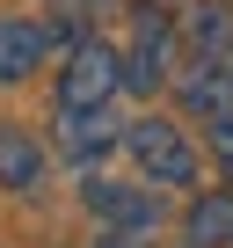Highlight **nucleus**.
<instances>
[{"mask_svg":"<svg viewBox=\"0 0 233 248\" xmlns=\"http://www.w3.org/2000/svg\"><path fill=\"white\" fill-rule=\"evenodd\" d=\"M95 248H153V233H95Z\"/></svg>","mask_w":233,"mask_h":248,"instance_id":"obj_12","label":"nucleus"},{"mask_svg":"<svg viewBox=\"0 0 233 248\" xmlns=\"http://www.w3.org/2000/svg\"><path fill=\"white\" fill-rule=\"evenodd\" d=\"M44 51H51V30H44V22H22V15H0V88H15V80H29V73L44 66Z\"/></svg>","mask_w":233,"mask_h":248,"instance_id":"obj_7","label":"nucleus"},{"mask_svg":"<svg viewBox=\"0 0 233 248\" xmlns=\"http://www.w3.org/2000/svg\"><path fill=\"white\" fill-rule=\"evenodd\" d=\"M182 248H233V190H204L182 219Z\"/></svg>","mask_w":233,"mask_h":248,"instance_id":"obj_9","label":"nucleus"},{"mask_svg":"<svg viewBox=\"0 0 233 248\" xmlns=\"http://www.w3.org/2000/svg\"><path fill=\"white\" fill-rule=\"evenodd\" d=\"M226 73H233V51H226Z\"/></svg>","mask_w":233,"mask_h":248,"instance_id":"obj_13","label":"nucleus"},{"mask_svg":"<svg viewBox=\"0 0 233 248\" xmlns=\"http://www.w3.org/2000/svg\"><path fill=\"white\" fill-rule=\"evenodd\" d=\"M189 44H197V59H218V44H233V8H218V0L189 8Z\"/></svg>","mask_w":233,"mask_h":248,"instance_id":"obj_10","label":"nucleus"},{"mask_svg":"<svg viewBox=\"0 0 233 248\" xmlns=\"http://www.w3.org/2000/svg\"><path fill=\"white\" fill-rule=\"evenodd\" d=\"M0 190H15V197L44 190V146L22 132V124H0Z\"/></svg>","mask_w":233,"mask_h":248,"instance_id":"obj_8","label":"nucleus"},{"mask_svg":"<svg viewBox=\"0 0 233 248\" xmlns=\"http://www.w3.org/2000/svg\"><path fill=\"white\" fill-rule=\"evenodd\" d=\"M87 212H95V226L102 233H153L160 226V190H146V183H102V175H87Z\"/></svg>","mask_w":233,"mask_h":248,"instance_id":"obj_4","label":"nucleus"},{"mask_svg":"<svg viewBox=\"0 0 233 248\" xmlns=\"http://www.w3.org/2000/svg\"><path fill=\"white\" fill-rule=\"evenodd\" d=\"M109 146H124V124H116L109 109H58V154L66 161H102Z\"/></svg>","mask_w":233,"mask_h":248,"instance_id":"obj_5","label":"nucleus"},{"mask_svg":"<svg viewBox=\"0 0 233 248\" xmlns=\"http://www.w3.org/2000/svg\"><path fill=\"white\" fill-rule=\"evenodd\" d=\"M175 95H182L189 117H226V109H233V73H226V59H189V66L175 73Z\"/></svg>","mask_w":233,"mask_h":248,"instance_id":"obj_6","label":"nucleus"},{"mask_svg":"<svg viewBox=\"0 0 233 248\" xmlns=\"http://www.w3.org/2000/svg\"><path fill=\"white\" fill-rule=\"evenodd\" d=\"M116 88H124V73H116V44L80 37V44L66 51V73H58V109H109Z\"/></svg>","mask_w":233,"mask_h":248,"instance_id":"obj_2","label":"nucleus"},{"mask_svg":"<svg viewBox=\"0 0 233 248\" xmlns=\"http://www.w3.org/2000/svg\"><path fill=\"white\" fill-rule=\"evenodd\" d=\"M124 146H131V161H139V175H146L153 190H182V183H197V154H189V139L175 132L168 117H139V124H124Z\"/></svg>","mask_w":233,"mask_h":248,"instance_id":"obj_1","label":"nucleus"},{"mask_svg":"<svg viewBox=\"0 0 233 248\" xmlns=\"http://www.w3.org/2000/svg\"><path fill=\"white\" fill-rule=\"evenodd\" d=\"M211 161H218V175L233 183V109H226V117H211Z\"/></svg>","mask_w":233,"mask_h":248,"instance_id":"obj_11","label":"nucleus"},{"mask_svg":"<svg viewBox=\"0 0 233 248\" xmlns=\"http://www.w3.org/2000/svg\"><path fill=\"white\" fill-rule=\"evenodd\" d=\"M116 73H124L131 95H153V88L175 80V22H168L160 8L139 15V44H131V51H116Z\"/></svg>","mask_w":233,"mask_h":248,"instance_id":"obj_3","label":"nucleus"}]
</instances>
